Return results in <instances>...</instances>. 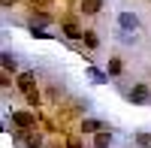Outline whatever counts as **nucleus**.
Returning a JSON list of instances; mask_svg holds the SVG:
<instances>
[{"instance_id": "obj_1", "label": "nucleus", "mask_w": 151, "mask_h": 148, "mask_svg": "<svg viewBox=\"0 0 151 148\" xmlns=\"http://www.w3.org/2000/svg\"><path fill=\"white\" fill-rule=\"evenodd\" d=\"M15 85H18V91H21L24 97L36 94V73H33V70H21L18 76H15Z\"/></svg>"}, {"instance_id": "obj_2", "label": "nucleus", "mask_w": 151, "mask_h": 148, "mask_svg": "<svg viewBox=\"0 0 151 148\" xmlns=\"http://www.w3.org/2000/svg\"><path fill=\"white\" fill-rule=\"evenodd\" d=\"M127 100L133 103V106H145L148 100H151V88L145 82H139V85H133L130 88V94H127Z\"/></svg>"}, {"instance_id": "obj_3", "label": "nucleus", "mask_w": 151, "mask_h": 148, "mask_svg": "<svg viewBox=\"0 0 151 148\" xmlns=\"http://www.w3.org/2000/svg\"><path fill=\"white\" fill-rule=\"evenodd\" d=\"M60 33H64L70 42H76V40H82V36H85V30L79 27V21H76V18H64V21H60Z\"/></svg>"}, {"instance_id": "obj_4", "label": "nucleus", "mask_w": 151, "mask_h": 148, "mask_svg": "<svg viewBox=\"0 0 151 148\" xmlns=\"http://www.w3.org/2000/svg\"><path fill=\"white\" fill-rule=\"evenodd\" d=\"M12 124L18 130H36V115L33 112H12Z\"/></svg>"}, {"instance_id": "obj_5", "label": "nucleus", "mask_w": 151, "mask_h": 148, "mask_svg": "<svg viewBox=\"0 0 151 148\" xmlns=\"http://www.w3.org/2000/svg\"><path fill=\"white\" fill-rule=\"evenodd\" d=\"M118 27L124 33H136L139 30V18H136L133 12H118Z\"/></svg>"}, {"instance_id": "obj_6", "label": "nucleus", "mask_w": 151, "mask_h": 148, "mask_svg": "<svg viewBox=\"0 0 151 148\" xmlns=\"http://www.w3.org/2000/svg\"><path fill=\"white\" fill-rule=\"evenodd\" d=\"M103 130H109V127L100 118H85L82 121V133H85V136H97V133H103Z\"/></svg>"}, {"instance_id": "obj_7", "label": "nucleus", "mask_w": 151, "mask_h": 148, "mask_svg": "<svg viewBox=\"0 0 151 148\" xmlns=\"http://www.w3.org/2000/svg\"><path fill=\"white\" fill-rule=\"evenodd\" d=\"M48 24H52V15H48V12H30V27H48Z\"/></svg>"}, {"instance_id": "obj_8", "label": "nucleus", "mask_w": 151, "mask_h": 148, "mask_svg": "<svg viewBox=\"0 0 151 148\" xmlns=\"http://www.w3.org/2000/svg\"><path fill=\"white\" fill-rule=\"evenodd\" d=\"M100 9H103V0H82L79 3V12H85V15H97Z\"/></svg>"}, {"instance_id": "obj_9", "label": "nucleus", "mask_w": 151, "mask_h": 148, "mask_svg": "<svg viewBox=\"0 0 151 148\" xmlns=\"http://www.w3.org/2000/svg\"><path fill=\"white\" fill-rule=\"evenodd\" d=\"M112 139H115V133H112V130L97 133V136H94V148H109V145H112Z\"/></svg>"}, {"instance_id": "obj_10", "label": "nucleus", "mask_w": 151, "mask_h": 148, "mask_svg": "<svg viewBox=\"0 0 151 148\" xmlns=\"http://www.w3.org/2000/svg\"><path fill=\"white\" fill-rule=\"evenodd\" d=\"M88 79H91L94 85H106V82H109V73L97 70V67H88Z\"/></svg>"}, {"instance_id": "obj_11", "label": "nucleus", "mask_w": 151, "mask_h": 148, "mask_svg": "<svg viewBox=\"0 0 151 148\" xmlns=\"http://www.w3.org/2000/svg\"><path fill=\"white\" fill-rule=\"evenodd\" d=\"M0 64H3V73H15L18 70V60H15V55H12V52H3V55H0Z\"/></svg>"}, {"instance_id": "obj_12", "label": "nucleus", "mask_w": 151, "mask_h": 148, "mask_svg": "<svg viewBox=\"0 0 151 148\" xmlns=\"http://www.w3.org/2000/svg\"><path fill=\"white\" fill-rule=\"evenodd\" d=\"M133 142L139 145V148H151V133H145V130H139V133H136V136H133Z\"/></svg>"}, {"instance_id": "obj_13", "label": "nucleus", "mask_w": 151, "mask_h": 148, "mask_svg": "<svg viewBox=\"0 0 151 148\" xmlns=\"http://www.w3.org/2000/svg\"><path fill=\"white\" fill-rule=\"evenodd\" d=\"M121 70H124V64H121V60H118V57H109V67H106V73H109V76H121Z\"/></svg>"}, {"instance_id": "obj_14", "label": "nucleus", "mask_w": 151, "mask_h": 148, "mask_svg": "<svg viewBox=\"0 0 151 148\" xmlns=\"http://www.w3.org/2000/svg\"><path fill=\"white\" fill-rule=\"evenodd\" d=\"M82 40H85V45L91 48V52H94V48L100 45V40H97V33H94V30H85V36H82Z\"/></svg>"}, {"instance_id": "obj_15", "label": "nucleus", "mask_w": 151, "mask_h": 148, "mask_svg": "<svg viewBox=\"0 0 151 148\" xmlns=\"http://www.w3.org/2000/svg\"><path fill=\"white\" fill-rule=\"evenodd\" d=\"M30 36L33 40H52V33H48L45 27H30Z\"/></svg>"}, {"instance_id": "obj_16", "label": "nucleus", "mask_w": 151, "mask_h": 148, "mask_svg": "<svg viewBox=\"0 0 151 148\" xmlns=\"http://www.w3.org/2000/svg\"><path fill=\"white\" fill-rule=\"evenodd\" d=\"M27 103H30L33 109H36V106H40V103H42V97H40V91H36V94H30V97H27Z\"/></svg>"}]
</instances>
